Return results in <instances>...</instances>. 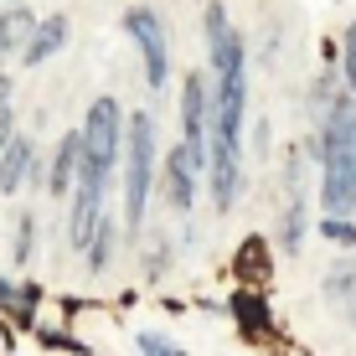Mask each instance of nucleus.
<instances>
[{
  "label": "nucleus",
  "mask_w": 356,
  "mask_h": 356,
  "mask_svg": "<svg viewBox=\"0 0 356 356\" xmlns=\"http://www.w3.org/2000/svg\"><path fill=\"white\" fill-rule=\"evenodd\" d=\"M155 186V119L129 114V140H124V227H145V202Z\"/></svg>",
  "instance_id": "1"
},
{
  "label": "nucleus",
  "mask_w": 356,
  "mask_h": 356,
  "mask_svg": "<svg viewBox=\"0 0 356 356\" xmlns=\"http://www.w3.org/2000/svg\"><path fill=\"white\" fill-rule=\"evenodd\" d=\"M202 31H207V63H212L217 78H227V72H248V47H243L238 26L227 21V6H222V0H207Z\"/></svg>",
  "instance_id": "4"
},
{
  "label": "nucleus",
  "mask_w": 356,
  "mask_h": 356,
  "mask_svg": "<svg viewBox=\"0 0 356 356\" xmlns=\"http://www.w3.org/2000/svg\"><path fill=\"white\" fill-rule=\"evenodd\" d=\"M31 243H36V217H31V212H21L16 238H10V259H16V264H26V259H31Z\"/></svg>",
  "instance_id": "17"
},
{
  "label": "nucleus",
  "mask_w": 356,
  "mask_h": 356,
  "mask_svg": "<svg viewBox=\"0 0 356 356\" xmlns=\"http://www.w3.org/2000/svg\"><path fill=\"white\" fill-rule=\"evenodd\" d=\"M238 274L253 279V284H264L268 274H274V259H268V243L253 232V238H243V253H238Z\"/></svg>",
  "instance_id": "12"
},
{
  "label": "nucleus",
  "mask_w": 356,
  "mask_h": 356,
  "mask_svg": "<svg viewBox=\"0 0 356 356\" xmlns=\"http://www.w3.org/2000/svg\"><path fill=\"white\" fill-rule=\"evenodd\" d=\"M341 78H346V88L356 93V21L346 26V36H341Z\"/></svg>",
  "instance_id": "19"
},
{
  "label": "nucleus",
  "mask_w": 356,
  "mask_h": 356,
  "mask_svg": "<svg viewBox=\"0 0 356 356\" xmlns=\"http://www.w3.org/2000/svg\"><path fill=\"white\" fill-rule=\"evenodd\" d=\"M305 217H310V207L294 196V202L284 207V222H279V243H284V253H300V243H305Z\"/></svg>",
  "instance_id": "13"
},
{
  "label": "nucleus",
  "mask_w": 356,
  "mask_h": 356,
  "mask_svg": "<svg viewBox=\"0 0 356 356\" xmlns=\"http://www.w3.org/2000/svg\"><path fill=\"white\" fill-rule=\"evenodd\" d=\"M321 238L356 253V217H321Z\"/></svg>",
  "instance_id": "16"
},
{
  "label": "nucleus",
  "mask_w": 356,
  "mask_h": 356,
  "mask_svg": "<svg viewBox=\"0 0 356 356\" xmlns=\"http://www.w3.org/2000/svg\"><path fill=\"white\" fill-rule=\"evenodd\" d=\"M124 140H129V114L119 108L114 93H98L88 104V119H83V161L114 181V170H124Z\"/></svg>",
  "instance_id": "2"
},
{
  "label": "nucleus",
  "mask_w": 356,
  "mask_h": 356,
  "mask_svg": "<svg viewBox=\"0 0 356 356\" xmlns=\"http://www.w3.org/2000/svg\"><path fill=\"white\" fill-rule=\"evenodd\" d=\"M124 36L134 42V52L145 63V88H165L170 83V42H165V26H161V10L129 6L124 10Z\"/></svg>",
  "instance_id": "3"
},
{
  "label": "nucleus",
  "mask_w": 356,
  "mask_h": 356,
  "mask_svg": "<svg viewBox=\"0 0 356 356\" xmlns=\"http://www.w3.org/2000/svg\"><path fill=\"white\" fill-rule=\"evenodd\" d=\"M108 259H114V217L104 212V222H98L93 243H88V268H93V274H104Z\"/></svg>",
  "instance_id": "14"
},
{
  "label": "nucleus",
  "mask_w": 356,
  "mask_h": 356,
  "mask_svg": "<svg viewBox=\"0 0 356 356\" xmlns=\"http://www.w3.org/2000/svg\"><path fill=\"white\" fill-rule=\"evenodd\" d=\"M67 47V16L57 10V16H42V26H36V36H31V47L21 52V67H42L47 57H57Z\"/></svg>",
  "instance_id": "9"
},
{
  "label": "nucleus",
  "mask_w": 356,
  "mask_h": 356,
  "mask_svg": "<svg viewBox=\"0 0 356 356\" xmlns=\"http://www.w3.org/2000/svg\"><path fill=\"white\" fill-rule=\"evenodd\" d=\"M83 176V129H67L52 150V165H47V191L52 196H72Z\"/></svg>",
  "instance_id": "5"
},
{
  "label": "nucleus",
  "mask_w": 356,
  "mask_h": 356,
  "mask_svg": "<svg viewBox=\"0 0 356 356\" xmlns=\"http://www.w3.org/2000/svg\"><path fill=\"white\" fill-rule=\"evenodd\" d=\"M207 181H212V207L217 212H232V207H238V191H243V161H212Z\"/></svg>",
  "instance_id": "10"
},
{
  "label": "nucleus",
  "mask_w": 356,
  "mask_h": 356,
  "mask_svg": "<svg viewBox=\"0 0 356 356\" xmlns=\"http://www.w3.org/2000/svg\"><path fill=\"white\" fill-rule=\"evenodd\" d=\"M325 300L330 305H351L356 300V253H346V259H336L325 268Z\"/></svg>",
  "instance_id": "11"
},
{
  "label": "nucleus",
  "mask_w": 356,
  "mask_h": 356,
  "mask_svg": "<svg viewBox=\"0 0 356 356\" xmlns=\"http://www.w3.org/2000/svg\"><path fill=\"white\" fill-rule=\"evenodd\" d=\"M31 176H36V145H31V134H21V140L0 155V191L16 196Z\"/></svg>",
  "instance_id": "8"
},
{
  "label": "nucleus",
  "mask_w": 356,
  "mask_h": 356,
  "mask_svg": "<svg viewBox=\"0 0 356 356\" xmlns=\"http://www.w3.org/2000/svg\"><path fill=\"white\" fill-rule=\"evenodd\" d=\"M161 186H165L170 212H191V207H196V165H191L186 145H176V150L165 155V165H161Z\"/></svg>",
  "instance_id": "6"
},
{
  "label": "nucleus",
  "mask_w": 356,
  "mask_h": 356,
  "mask_svg": "<svg viewBox=\"0 0 356 356\" xmlns=\"http://www.w3.org/2000/svg\"><path fill=\"white\" fill-rule=\"evenodd\" d=\"M16 140H21V134H16V114L6 108V114H0V155H6L10 145H16Z\"/></svg>",
  "instance_id": "20"
},
{
  "label": "nucleus",
  "mask_w": 356,
  "mask_h": 356,
  "mask_svg": "<svg viewBox=\"0 0 356 356\" xmlns=\"http://www.w3.org/2000/svg\"><path fill=\"white\" fill-rule=\"evenodd\" d=\"M10 93H16V83H10L6 72H0V114H6V108H10Z\"/></svg>",
  "instance_id": "21"
},
{
  "label": "nucleus",
  "mask_w": 356,
  "mask_h": 356,
  "mask_svg": "<svg viewBox=\"0 0 356 356\" xmlns=\"http://www.w3.org/2000/svg\"><path fill=\"white\" fill-rule=\"evenodd\" d=\"M42 16H31V6H0V57L10 52H26Z\"/></svg>",
  "instance_id": "7"
},
{
  "label": "nucleus",
  "mask_w": 356,
  "mask_h": 356,
  "mask_svg": "<svg viewBox=\"0 0 356 356\" xmlns=\"http://www.w3.org/2000/svg\"><path fill=\"white\" fill-rule=\"evenodd\" d=\"M134 346H140V356H186L176 341H165L161 330H140V336H134Z\"/></svg>",
  "instance_id": "18"
},
{
  "label": "nucleus",
  "mask_w": 356,
  "mask_h": 356,
  "mask_svg": "<svg viewBox=\"0 0 356 356\" xmlns=\"http://www.w3.org/2000/svg\"><path fill=\"white\" fill-rule=\"evenodd\" d=\"M6 6H26V0H6Z\"/></svg>",
  "instance_id": "23"
},
{
  "label": "nucleus",
  "mask_w": 356,
  "mask_h": 356,
  "mask_svg": "<svg viewBox=\"0 0 356 356\" xmlns=\"http://www.w3.org/2000/svg\"><path fill=\"white\" fill-rule=\"evenodd\" d=\"M232 315L243 321V330H248V336H259V330H268V310H264V300H259L253 289L232 300Z\"/></svg>",
  "instance_id": "15"
},
{
  "label": "nucleus",
  "mask_w": 356,
  "mask_h": 356,
  "mask_svg": "<svg viewBox=\"0 0 356 356\" xmlns=\"http://www.w3.org/2000/svg\"><path fill=\"white\" fill-rule=\"evenodd\" d=\"M351 325H356V300H351Z\"/></svg>",
  "instance_id": "22"
}]
</instances>
